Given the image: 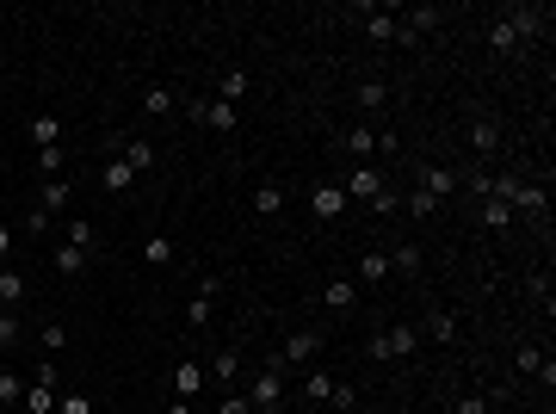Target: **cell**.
<instances>
[{
	"mask_svg": "<svg viewBox=\"0 0 556 414\" xmlns=\"http://www.w3.org/2000/svg\"><path fill=\"white\" fill-rule=\"evenodd\" d=\"M284 371H290V365L273 353V359L248 378V409H254V414H278V409H284Z\"/></svg>",
	"mask_w": 556,
	"mask_h": 414,
	"instance_id": "1",
	"label": "cell"
},
{
	"mask_svg": "<svg viewBox=\"0 0 556 414\" xmlns=\"http://www.w3.org/2000/svg\"><path fill=\"white\" fill-rule=\"evenodd\" d=\"M340 148L365 167L371 155H396V131H377V124H346V131H340Z\"/></svg>",
	"mask_w": 556,
	"mask_h": 414,
	"instance_id": "2",
	"label": "cell"
},
{
	"mask_svg": "<svg viewBox=\"0 0 556 414\" xmlns=\"http://www.w3.org/2000/svg\"><path fill=\"white\" fill-rule=\"evenodd\" d=\"M415 353H420V328L415 322H396V328L371 334V359H377V365H390V359L402 365V359H415Z\"/></svg>",
	"mask_w": 556,
	"mask_h": 414,
	"instance_id": "3",
	"label": "cell"
},
{
	"mask_svg": "<svg viewBox=\"0 0 556 414\" xmlns=\"http://www.w3.org/2000/svg\"><path fill=\"white\" fill-rule=\"evenodd\" d=\"M56 365H37V378L25 384V402H19V414H56Z\"/></svg>",
	"mask_w": 556,
	"mask_h": 414,
	"instance_id": "4",
	"label": "cell"
},
{
	"mask_svg": "<svg viewBox=\"0 0 556 414\" xmlns=\"http://www.w3.org/2000/svg\"><path fill=\"white\" fill-rule=\"evenodd\" d=\"M495 19H507V31H513L520 44H532V37L551 31V6H507V12H495Z\"/></svg>",
	"mask_w": 556,
	"mask_h": 414,
	"instance_id": "5",
	"label": "cell"
},
{
	"mask_svg": "<svg viewBox=\"0 0 556 414\" xmlns=\"http://www.w3.org/2000/svg\"><path fill=\"white\" fill-rule=\"evenodd\" d=\"M322 346H328V340H322V328H297V334H284L278 359H284V365H315V359H322Z\"/></svg>",
	"mask_w": 556,
	"mask_h": 414,
	"instance_id": "6",
	"label": "cell"
},
{
	"mask_svg": "<svg viewBox=\"0 0 556 414\" xmlns=\"http://www.w3.org/2000/svg\"><path fill=\"white\" fill-rule=\"evenodd\" d=\"M359 12H365V37H371V44H415L396 12H377V6H359Z\"/></svg>",
	"mask_w": 556,
	"mask_h": 414,
	"instance_id": "7",
	"label": "cell"
},
{
	"mask_svg": "<svg viewBox=\"0 0 556 414\" xmlns=\"http://www.w3.org/2000/svg\"><path fill=\"white\" fill-rule=\"evenodd\" d=\"M204 378H210V384H223V390H242V353H235V346L210 353V359H204Z\"/></svg>",
	"mask_w": 556,
	"mask_h": 414,
	"instance_id": "8",
	"label": "cell"
},
{
	"mask_svg": "<svg viewBox=\"0 0 556 414\" xmlns=\"http://www.w3.org/2000/svg\"><path fill=\"white\" fill-rule=\"evenodd\" d=\"M353 106H359L365 118H377V112L390 106V81H384V75H365V81L353 87Z\"/></svg>",
	"mask_w": 556,
	"mask_h": 414,
	"instance_id": "9",
	"label": "cell"
},
{
	"mask_svg": "<svg viewBox=\"0 0 556 414\" xmlns=\"http://www.w3.org/2000/svg\"><path fill=\"white\" fill-rule=\"evenodd\" d=\"M131 186H137V167H131L124 155H112V161L99 167V192H112V198H124Z\"/></svg>",
	"mask_w": 556,
	"mask_h": 414,
	"instance_id": "10",
	"label": "cell"
},
{
	"mask_svg": "<svg viewBox=\"0 0 556 414\" xmlns=\"http://www.w3.org/2000/svg\"><path fill=\"white\" fill-rule=\"evenodd\" d=\"M68 204H75V179H68V173H62V179H44V192H37V211H44V217H62Z\"/></svg>",
	"mask_w": 556,
	"mask_h": 414,
	"instance_id": "11",
	"label": "cell"
},
{
	"mask_svg": "<svg viewBox=\"0 0 556 414\" xmlns=\"http://www.w3.org/2000/svg\"><path fill=\"white\" fill-rule=\"evenodd\" d=\"M192 118H198L204 131H235V124H242V112H235V106H223V100H204V106H192Z\"/></svg>",
	"mask_w": 556,
	"mask_h": 414,
	"instance_id": "12",
	"label": "cell"
},
{
	"mask_svg": "<svg viewBox=\"0 0 556 414\" xmlns=\"http://www.w3.org/2000/svg\"><path fill=\"white\" fill-rule=\"evenodd\" d=\"M340 192H346V198H365V204H371V198L384 192V167H353Z\"/></svg>",
	"mask_w": 556,
	"mask_h": 414,
	"instance_id": "13",
	"label": "cell"
},
{
	"mask_svg": "<svg viewBox=\"0 0 556 414\" xmlns=\"http://www.w3.org/2000/svg\"><path fill=\"white\" fill-rule=\"evenodd\" d=\"M415 328H420V340H439V346L457 340V315L451 309H426V322H415Z\"/></svg>",
	"mask_w": 556,
	"mask_h": 414,
	"instance_id": "14",
	"label": "cell"
},
{
	"mask_svg": "<svg viewBox=\"0 0 556 414\" xmlns=\"http://www.w3.org/2000/svg\"><path fill=\"white\" fill-rule=\"evenodd\" d=\"M396 19H402V31H409V37H426V31H439V25H445V12H439V6H409V12H396Z\"/></svg>",
	"mask_w": 556,
	"mask_h": 414,
	"instance_id": "15",
	"label": "cell"
},
{
	"mask_svg": "<svg viewBox=\"0 0 556 414\" xmlns=\"http://www.w3.org/2000/svg\"><path fill=\"white\" fill-rule=\"evenodd\" d=\"M353 278H359V291H365V284H384V278H390V254H384V248H365L359 267H353Z\"/></svg>",
	"mask_w": 556,
	"mask_h": 414,
	"instance_id": "16",
	"label": "cell"
},
{
	"mask_svg": "<svg viewBox=\"0 0 556 414\" xmlns=\"http://www.w3.org/2000/svg\"><path fill=\"white\" fill-rule=\"evenodd\" d=\"M420 192H426L433 204H445V198L457 192V173H451V167H420Z\"/></svg>",
	"mask_w": 556,
	"mask_h": 414,
	"instance_id": "17",
	"label": "cell"
},
{
	"mask_svg": "<svg viewBox=\"0 0 556 414\" xmlns=\"http://www.w3.org/2000/svg\"><path fill=\"white\" fill-rule=\"evenodd\" d=\"M322 303L353 315V309H359V278H328V284H322Z\"/></svg>",
	"mask_w": 556,
	"mask_h": 414,
	"instance_id": "18",
	"label": "cell"
},
{
	"mask_svg": "<svg viewBox=\"0 0 556 414\" xmlns=\"http://www.w3.org/2000/svg\"><path fill=\"white\" fill-rule=\"evenodd\" d=\"M204 384H210V378H204V365H198V359L173 365V396H179V402H192V396H198Z\"/></svg>",
	"mask_w": 556,
	"mask_h": 414,
	"instance_id": "19",
	"label": "cell"
},
{
	"mask_svg": "<svg viewBox=\"0 0 556 414\" xmlns=\"http://www.w3.org/2000/svg\"><path fill=\"white\" fill-rule=\"evenodd\" d=\"M513 371H520V378H544V384H556V365L538 353V346H520V353H513Z\"/></svg>",
	"mask_w": 556,
	"mask_h": 414,
	"instance_id": "20",
	"label": "cell"
},
{
	"mask_svg": "<svg viewBox=\"0 0 556 414\" xmlns=\"http://www.w3.org/2000/svg\"><path fill=\"white\" fill-rule=\"evenodd\" d=\"M25 297H31V284L19 267H0V309H25Z\"/></svg>",
	"mask_w": 556,
	"mask_h": 414,
	"instance_id": "21",
	"label": "cell"
},
{
	"mask_svg": "<svg viewBox=\"0 0 556 414\" xmlns=\"http://www.w3.org/2000/svg\"><path fill=\"white\" fill-rule=\"evenodd\" d=\"M309 211H315L322 223H334V217L346 211V192H340V186H315V192H309Z\"/></svg>",
	"mask_w": 556,
	"mask_h": 414,
	"instance_id": "22",
	"label": "cell"
},
{
	"mask_svg": "<svg viewBox=\"0 0 556 414\" xmlns=\"http://www.w3.org/2000/svg\"><path fill=\"white\" fill-rule=\"evenodd\" d=\"M544 211H551V192L544 186H520L513 192V217H544Z\"/></svg>",
	"mask_w": 556,
	"mask_h": 414,
	"instance_id": "23",
	"label": "cell"
},
{
	"mask_svg": "<svg viewBox=\"0 0 556 414\" xmlns=\"http://www.w3.org/2000/svg\"><path fill=\"white\" fill-rule=\"evenodd\" d=\"M476 217H482V229H495V235H501V229H513V223H520V217H513V204H507V198H482V211H476Z\"/></svg>",
	"mask_w": 556,
	"mask_h": 414,
	"instance_id": "24",
	"label": "cell"
},
{
	"mask_svg": "<svg viewBox=\"0 0 556 414\" xmlns=\"http://www.w3.org/2000/svg\"><path fill=\"white\" fill-rule=\"evenodd\" d=\"M87 260H93V254H81V248H68V242L50 254V267H56L62 278H81V273H87Z\"/></svg>",
	"mask_w": 556,
	"mask_h": 414,
	"instance_id": "25",
	"label": "cell"
},
{
	"mask_svg": "<svg viewBox=\"0 0 556 414\" xmlns=\"http://www.w3.org/2000/svg\"><path fill=\"white\" fill-rule=\"evenodd\" d=\"M470 148H476V155H495V148H501V124H495V118H476V124H470Z\"/></svg>",
	"mask_w": 556,
	"mask_h": 414,
	"instance_id": "26",
	"label": "cell"
},
{
	"mask_svg": "<svg viewBox=\"0 0 556 414\" xmlns=\"http://www.w3.org/2000/svg\"><path fill=\"white\" fill-rule=\"evenodd\" d=\"M488 50H495V56H520L526 44H520V37L507 31V19H488Z\"/></svg>",
	"mask_w": 556,
	"mask_h": 414,
	"instance_id": "27",
	"label": "cell"
},
{
	"mask_svg": "<svg viewBox=\"0 0 556 414\" xmlns=\"http://www.w3.org/2000/svg\"><path fill=\"white\" fill-rule=\"evenodd\" d=\"M334 384H340V378H334V371H322V365H315V371H309V378H303V396H309V402H334Z\"/></svg>",
	"mask_w": 556,
	"mask_h": 414,
	"instance_id": "28",
	"label": "cell"
},
{
	"mask_svg": "<svg viewBox=\"0 0 556 414\" xmlns=\"http://www.w3.org/2000/svg\"><path fill=\"white\" fill-rule=\"evenodd\" d=\"M384 254H390V273H420V260H426L415 242H396V248H384Z\"/></svg>",
	"mask_w": 556,
	"mask_h": 414,
	"instance_id": "29",
	"label": "cell"
},
{
	"mask_svg": "<svg viewBox=\"0 0 556 414\" xmlns=\"http://www.w3.org/2000/svg\"><path fill=\"white\" fill-rule=\"evenodd\" d=\"M31 142H37V148H62V118H50V112L31 118Z\"/></svg>",
	"mask_w": 556,
	"mask_h": 414,
	"instance_id": "30",
	"label": "cell"
},
{
	"mask_svg": "<svg viewBox=\"0 0 556 414\" xmlns=\"http://www.w3.org/2000/svg\"><path fill=\"white\" fill-rule=\"evenodd\" d=\"M278 211H284V186H278V179H266V186L254 192V217H278Z\"/></svg>",
	"mask_w": 556,
	"mask_h": 414,
	"instance_id": "31",
	"label": "cell"
},
{
	"mask_svg": "<svg viewBox=\"0 0 556 414\" xmlns=\"http://www.w3.org/2000/svg\"><path fill=\"white\" fill-rule=\"evenodd\" d=\"M217 100H223V106H242V100H248V75H242V68H229V75H223V87H217Z\"/></svg>",
	"mask_w": 556,
	"mask_h": 414,
	"instance_id": "32",
	"label": "cell"
},
{
	"mask_svg": "<svg viewBox=\"0 0 556 414\" xmlns=\"http://www.w3.org/2000/svg\"><path fill=\"white\" fill-rule=\"evenodd\" d=\"M142 260L148 267H173V235H148L142 242Z\"/></svg>",
	"mask_w": 556,
	"mask_h": 414,
	"instance_id": "33",
	"label": "cell"
},
{
	"mask_svg": "<svg viewBox=\"0 0 556 414\" xmlns=\"http://www.w3.org/2000/svg\"><path fill=\"white\" fill-rule=\"evenodd\" d=\"M37 167H44V179H62L68 173V148H37Z\"/></svg>",
	"mask_w": 556,
	"mask_h": 414,
	"instance_id": "34",
	"label": "cell"
},
{
	"mask_svg": "<svg viewBox=\"0 0 556 414\" xmlns=\"http://www.w3.org/2000/svg\"><path fill=\"white\" fill-rule=\"evenodd\" d=\"M25 402V378H12L6 365H0V409H19Z\"/></svg>",
	"mask_w": 556,
	"mask_h": 414,
	"instance_id": "35",
	"label": "cell"
},
{
	"mask_svg": "<svg viewBox=\"0 0 556 414\" xmlns=\"http://www.w3.org/2000/svg\"><path fill=\"white\" fill-rule=\"evenodd\" d=\"M142 112H148V118H167V112H173V93H167V87H148V93H142Z\"/></svg>",
	"mask_w": 556,
	"mask_h": 414,
	"instance_id": "36",
	"label": "cell"
},
{
	"mask_svg": "<svg viewBox=\"0 0 556 414\" xmlns=\"http://www.w3.org/2000/svg\"><path fill=\"white\" fill-rule=\"evenodd\" d=\"M68 248H81V254H93V248H99V235H93V223H81V217H75V223H68Z\"/></svg>",
	"mask_w": 556,
	"mask_h": 414,
	"instance_id": "37",
	"label": "cell"
},
{
	"mask_svg": "<svg viewBox=\"0 0 556 414\" xmlns=\"http://www.w3.org/2000/svg\"><path fill=\"white\" fill-rule=\"evenodd\" d=\"M186 328H210V297L192 291V303H186Z\"/></svg>",
	"mask_w": 556,
	"mask_h": 414,
	"instance_id": "38",
	"label": "cell"
},
{
	"mask_svg": "<svg viewBox=\"0 0 556 414\" xmlns=\"http://www.w3.org/2000/svg\"><path fill=\"white\" fill-rule=\"evenodd\" d=\"M19 346V309H0V353Z\"/></svg>",
	"mask_w": 556,
	"mask_h": 414,
	"instance_id": "39",
	"label": "cell"
},
{
	"mask_svg": "<svg viewBox=\"0 0 556 414\" xmlns=\"http://www.w3.org/2000/svg\"><path fill=\"white\" fill-rule=\"evenodd\" d=\"M402 204H409V217H420V223H426V217H439V204H433V198H426V192H409V198H402Z\"/></svg>",
	"mask_w": 556,
	"mask_h": 414,
	"instance_id": "40",
	"label": "cell"
},
{
	"mask_svg": "<svg viewBox=\"0 0 556 414\" xmlns=\"http://www.w3.org/2000/svg\"><path fill=\"white\" fill-rule=\"evenodd\" d=\"M56 414H93V402H87L81 390H62V396H56Z\"/></svg>",
	"mask_w": 556,
	"mask_h": 414,
	"instance_id": "41",
	"label": "cell"
},
{
	"mask_svg": "<svg viewBox=\"0 0 556 414\" xmlns=\"http://www.w3.org/2000/svg\"><path fill=\"white\" fill-rule=\"evenodd\" d=\"M37 340H44V353H62V346H68V328H62V322H44Z\"/></svg>",
	"mask_w": 556,
	"mask_h": 414,
	"instance_id": "42",
	"label": "cell"
},
{
	"mask_svg": "<svg viewBox=\"0 0 556 414\" xmlns=\"http://www.w3.org/2000/svg\"><path fill=\"white\" fill-rule=\"evenodd\" d=\"M451 414H495V402H488V396H457Z\"/></svg>",
	"mask_w": 556,
	"mask_h": 414,
	"instance_id": "43",
	"label": "cell"
},
{
	"mask_svg": "<svg viewBox=\"0 0 556 414\" xmlns=\"http://www.w3.org/2000/svg\"><path fill=\"white\" fill-rule=\"evenodd\" d=\"M217 414H254V409H248V396H242V390H223V409H217Z\"/></svg>",
	"mask_w": 556,
	"mask_h": 414,
	"instance_id": "44",
	"label": "cell"
},
{
	"mask_svg": "<svg viewBox=\"0 0 556 414\" xmlns=\"http://www.w3.org/2000/svg\"><path fill=\"white\" fill-rule=\"evenodd\" d=\"M396 204H402V198H396V192H390V186H384V192H377V198H371V211H377V217H396Z\"/></svg>",
	"mask_w": 556,
	"mask_h": 414,
	"instance_id": "45",
	"label": "cell"
},
{
	"mask_svg": "<svg viewBox=\"0 0 556 414\" xmlns=\"http://www.w3.org/2000/svg\"><path fill=\"white\" fill-rule=\"evenodd\" d=\"M12 248H19V235H12V223H0V267H12Z\"/></svg>",
	"mask_w": 556,
	"mask_h": 414,
	"instance_id": "46",
	"label": "cell"
},
{
	"mask_svg": "<svg viewBox=\"0 0 556 414\" xmlns=\"http://www.w3.org/2000/svg\"><path fill=\"white\" fill-rule=\"evenodd\" d=\"M353 402H359V390H353V384H334V409L346 414V409H353Z\"/></svg>",
	"mask_w": 556,
	"mask_h": 414,
	"instance_id": "47",
	"label": "cell"
},
{
	"mask_svg": "<svg viewBox=\"0 0 556 414\" xmlns=\"http://www.w3.org/2000/svg\"><path fill=\"white\" fill-rule=\"evenodd\" d=\"M217 291H223V273H204V278H198V297H210V303H217Z\"/></svg>",
	"mask_w": 556,
	"mask_h": 414,
	"instance_id": "48",
	"label": "cell"
},
{
	"mask_svg": "<svg viewBox=\"0 0 556 414\" xmlns=\"http://www.w3.org/2000/svg\"><path fill=\"white\" fill-rule=\"evenodd\" d=\"M167 414H192V402H179V396H173V402H167Z\"/></svg>",
	"mask_w": 556,
	"mask_h": 414,
	"instance_id": "49",
	"label": "cell"
}]
</instances>
